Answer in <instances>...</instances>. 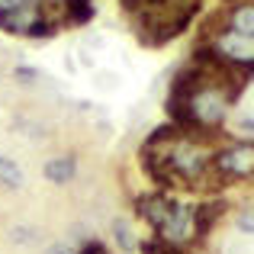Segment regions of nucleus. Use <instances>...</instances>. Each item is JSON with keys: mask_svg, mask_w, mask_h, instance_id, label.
I'll return each instance as SVG.
<instances>
[{"mask_svg": "<svg viewBox=\"0 0 254 254\" xmlns=\"http://www.w3.org/2000/svg\"><path fill=\"white\" fill-rule=\"evenodd\" d=\"M158 238H161L164 245H171V248H180L184 251L187 245L199 242V229H196V206H184L177 203L171 209L168 222L158 229Z\"/></svg>", "mask_w": 254, "mask_h": 254, "instance_id": "f257e3e1", "label": "nucleus"}, {"mask_svg": "<svg viewBox=\"0 0 254 254\" xmlns=\"http://www.w3.org/2000/svg\"><path fill=\"white\" fill-rule=\"evenodd\" d=\"M206 49H209L216 58L229 62V64H245V68H251V64H254L251 39H245V36H238V32H232L229 26H225L222 32H216V36L209 39V45H206Z\"/></svg>", "mask_w": 254, "mask_h": 254, "instance_id": "f03ea898", "label": "nucleus"}, {"mask_svg": "<svg viewBox=\"0 0 254 254\" xmlns=\"http://www.w3.org/2000/svg\"><path fill=\"white\" fill-rule=\"evenodd\" d=\"M212 168L222 174L225 180L251 177V171H254V151H251V142L229 145V148H219L216 155H212Z\"/></svg>", "mask_w": 254, "mask_h": 254, "instance_id": "7ed1b4c3", "label": "nucleus"}, {"mask_svg": "<svg viewBox=\"0 0 254 254\" xmlns=\"http://www.w3.org/2000/svg\"><path fill=\"white\" fill-rule=\"evenodd\" d=\"M174 199L168 196V193H145V196H138L135 199V209H138V216L145 219V222L151 225V229H161L164 222H168V216H171V209H174Z\"/></svg>", "mask_w": 254, "mask_h": 254, "instance_id": "20e7f679", "label": "nucleus"}, {"mask_svg": "<svg viewBox=\"0 0 254 254\" xmlns=\"http://www.w3.org/2000/svg\"><path fill=\"white\" fill-rule=\"evenodd\" d=\"M39 19H42V3H26V6H16V10L3 13L0 16V29L13 32V36H29V29Z\"/></svg>", "mask_w": 254, "mask_h": 254, "instance_id": "39448f33", "label": "nucleus"}, {"mask_svg": "<svg viewBox=\"0 0 254 254\" xmlns=\"http://www.w3.org/2000/svg\"><path fill=\"white\" fill-rule=\"evenodd\" d=\"M225 26H229L232 32H238V36L251 39L254 36V6L251 0H242V3H235L229 13H225Z\"/></svg>", "mask_w": 254, "mask_h": 254, "instance_id": "423d86ee", "label": "nucleus"}, {"mask_svg": "<svg viewBox=\"0 0 254 254\" xmlns=\"http://www.w3.org/2000/svg\"><path fill=\"white\" fill-rule=\"evenodd\" d=\"M74 174H77V161L71 155L52 158V161L45 164V177H49V184H55V187L71 184V180H74Z\"/></svg>", "mask_w": 254, "mask_h": 254, "instance_id": "0eeeda50", "label": "nucleus"}, {"mask_svg": "<svg viewBox=\"0 0 254 254\" xmlns=\"http://www.w3.org/2000/svg\"><path fill=\"white\" fill-rule=\"evenodd\" d=\"M222 212H225V203H222V199H212V203L196 206V229H199V238L209 235L212 222H216V219H222Z\"/></svg>", "mask_w": 254, "mask_h": 254, "instance_id": "6e6552de", "label": "nucleus"}, {"mask_svg": "<svg viewBox=\"0 0 254 254\" xmlns=\"http://www.w3.org/2000/svg\"><path fill=\"white\" fill-rule=\"evenodd\" d=\"M62 10H64V19H71V23H90L93 19L90 0H62Z\"/></svg>", "mask_w": 254, "mask_h": 254, "instance_id": "1a4fd4ad", "label": "nucleus"}, {"mask_svg": "<svg viewBox=\"0 0 254 254\" xmlns=\"http://www.w3.org/2000/svg\"><path fill=\"white\" fill-rule=\"evenodd\" d=\"M113 238H116L119 251H126V254L138 251V242H135V235H132V229H129L126 219H116V222H113Z\"/></svg>", "mask_w": 254, "mask_h": 254, "instance_id": "9d476101", "label": "nucleus"}, {"mask_svg": "<svg viewBox=\"0 0 254 254\" xmlns=\"http://www.w3.org/2000/svg\"><path fill=\"white\" fill-rule=\"evenodd\" d=\"M0 184L23 187V171H19V164L13 161V158H6V155H0Z\"/></svg>", "mask_w": 254, "mask_h": 254, "instance_id": "9b49d317", "label": "nucleus"}, {"mask_svg": "<svg viewBox=\"0 0 254 254\" xmlns=\"http://www.w3.org/2000/svg\"><path fill=\"white\" fill-rule=\"evenodd\" d=\"M142 254H180V248H171V245H164L161 238H155V242L142 245Z\"/></svg>", "mask_w": 254, "mask_h": 254, "instance_id": "f8f14e48", "label": "nucleus"}, {"mask_svg": "<svg viewBox=\"0 0 254 254\" xmlns=\"http://www.w3.org/2000/svg\"><path fill=\"white\" fill-rule=\"evenodd\" d=\"M10 238H13L16 245H29L32 238H36V229H29V225H16V229L10 232Z\"/></svg>", "mask_w": 254, "mask_h": 254, "instance_id": "ddd939ff", "label": "nucleus"}, {"mask_svg": "<svg viewBox=\"0 0 254 254\" xmlns=\"http://www.w3.org/2000/svg\"><path fill=\"white\" fill-rule=\"evenodd\" d=\"M13 77H16L19 84H36V81H42V74H39L36 68H16V71H13Z\"/></svg>", "mask_w": 254, "mask_h": 254, "instance_id": "4468645a", "label": "nucleus"}, {"mask_svg": "<svg viewBox=\"0 0 254 254\" xmlns=\"http://www.w3.org/2000/svg\"><path fill=\"white\" fill-rule=\"evenodd\" d=\"M238 229H242L245 235H251V209H242V212H238Z\"/></svg>", "mask_w": 254, "mask_h": 254, "instance_id": "2eb2a0df", "label": "nucleus"}, {"mask_svg": "<svg viewBox=\"0 0 254 254\" xmlns=\"http://www.w3.org/2000/svg\"><path fill=\"white\" fill-rule=\"evenodd\" d=\"M16 6H26V0H0V16L10 10H16Z\"/></svg>", "mask_w": 254, "mask_h": 254, "instance_id": "dca6fc26", "label": "nucleus"}, {"mask_svg": "<svg viewBox=\"0 0 254 254\" xmlns=\"http://www.w3.org/2000/svg\"><path fill=\"white\" fill-rule=\"evenodd\" d=\"M49 254H71L68 245H55V248H49Z\"/></svg>", "mask_w": 254, "mask_h": 254, "instance_id": "f3484780", "label": "nucleus"}, {"mask_svg": "<svg viewBox=\"0 0 254 254\" xmlns=\"http://www.w3.org/2000/svg\"><path fill=\"white\" fill-rule=\"evenodd\" d=\"M106 254H110V251H106Z\"/></svg>", "mask_w": 254, "mask_h": 254, "instance_id": "a211bd4d", "label": "nucleus"}]
</instances>
